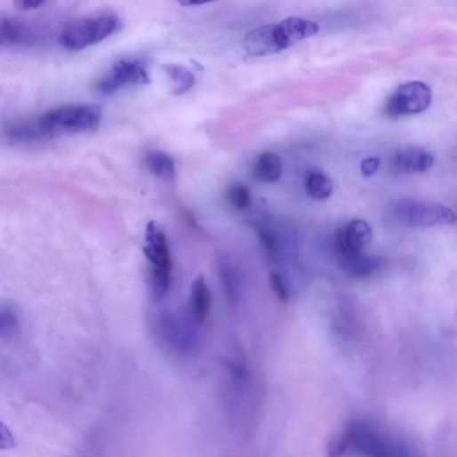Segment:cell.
<instances>
[{
  "instance_id": "obj_2",
  "label": "cell",
  "mask_w": 457,
  "mask_h": 457,
  "mask_svg": "<svg viewBox=\"0 0 457 457\" xmlns=\"http://www.w3.org/2000/svg\"><path fill=\"white\" fill-rule=\"evenodd\" d=\"M331 457H398L395 445L365 421H354L337 437L330 447Z\"/></svg>"
},
{
  "instance_id": "obj_22",
  "label": "cell",
  "mask_w": 457,
  "mask_h": 457,
  "mask_svg": "<svg viewBox=\"0 0 457 457\" xmlns=\"http://www.w3.org/2000/svg\"><path fill=\"white\" fill-rule=\"evenodd\" d=\"M259 235L261 237V241L262 242V245L269 255V260L275 261L277 251V245L272 235L269 231L264 230V228H260Z\"/></svg>"
},
{
  "instance_id": "obj_23",
  "label": "cell",
  "mask_w": 457,
  "mask_h": 457,
  "mask_svg": "<svg viewBox=\"0 0 457 457\" xmlns=\"http://www.w3.org/2000/svg\"><path fill=\"white\" fill-rule=\"evenodd\" d=\"M380 159L377 157L365 158L361 163V172L365 177L373 176L380 166Z\"/></svg>"
},
{
  "instance_id": "obj_19",
  "label": "cell",
  "mask_w": 457,
  "mask_h": 457,
  "mask_svg": "<svg viewBox=\"0 0 457 457\" xmlns=\"http://www.w3.org/2000/svg\"><path fill=\"white\" fill-rule=\"evenodd\" d=\"M349 272L359 278L366 277L373 274L379 268V261L363 253L354 255L343 261Z\"/></svg>"
},
{
  "instance_id": "obj_21",
  "label": "cell",
  "mask_w": 457,
  "mask_h": 457,
  "mask_svg": "<svg viewBox=\"0 0 457 457\" xmlns=\"http://www.w3.org/2000/svg\"><path fill=\"white\" fill-rule=\"evenodd\" d=\"M271 284L275 293L283 302H287L290 299L289 291L284 279L277 273L271 275Z\"/></svg>"
},
{
  "instance_id": "obj_6",
  "label": "cell",
  "mask_w": 457,
  "mask_h": 457,
  "mask_svg": "<svg viewBox=\"0 0 457 457\" xmlns=\"http://www.w3.org/2000/svg\"><path fill=\"white\" fill-rule=\"evenodd\" d=\"M397 215L403 222L414 227L453 224L455 213L439 203L405 199L397 205Z\"/></svg>"
},
{
  "instance_id": "obj_9",
  "label": "cell",
  "mask_w": 457,
  "mask_h": 457,
  "mask_svg": "<svg viewBox=\"0 0 457 457\" xmlns=\"http://www.w3.org/2000/svg\"><path fill=\"white\" fill-rule=\"evenodd\" d=\"M372 236L370 225L362 220H352L345 230L340 231L336 237V247L343 261L361 254L371 242Z\"/></svg>"
},
{
  "instance_id": "obj_18",
  "label": "cell",
  "mask_w": 457,
  "mask_h": 457,
  "mask_svg": "<svg viewBox=\"0 0 457 457\" xmlns=\"http://www.w3.org/2000/svg\"><path fill=\"white\" fill-rule=\"evenodd\" d=\"M20 327V317L17 308L11 303L2 305L0 309V334L3 339L14 337Z\"/></svg>"
},
{
  "instance_id": "obj_3",
  "label": "cell",
  "mask_w": 457,
  "mask_h": 457,
  "mask_svg": "<svg viewBox=\"0 0 457 457\" xmlns=\"http://www.w3.org/2000/svg\"><path fill=\"white\" fill-rule=\"evenodd\" d=\"M143 251L148 262L149 294L154 301H160L170 290L172 264L166 236L154 220L147 225Z\"/></svg>"
},
{
  "instance_id": "obj_16",
  "label": "cell",
  "mask_w": 457,
  "mask_h": 457,
  "mask_svg": "<svg viewBox=\"0 0 457 457\" xmlns=\"http://www.w3.org/2000/svg\"><path fill=\"white\" fill-rule=\"evenodd\" d=\"M164 70L172 84V92L174 95H182L193 87L195 77L186 68L168 64L164 67Z\"/></svg>"
},
{
  "instance_id": "obj_20",
  "label": "cell",
  "mask_w": 457,
  "mask_h": 457,
  "mask_svg": "<svg viewBox=\"0 0 457 457\" xmlns=\"http://www.w3.org/2000/svg\"><path fill=\"white\" fill-rule=\"evenodd\" d=\"M227 199L237 210H246L252 202L250 189L243 184L234 185L228 190Z\"/></svg>"
},
{
  "instance_id": "obj_17",
  "label": "cell",
  "mask_w": 457,
  "mask_h": 457,
  "mask_svg": "<svg viewBox=\"0 0 457 457\" xmlns=\"http://www.w3.org/2000/svg\"><path fill=\"white\" fill-rule=\"evenodd\" d=\"M306 189L317 200L328 198L333 190L330 178L320 172H312L306 178Z\"/></svg>"
},
{
  "instance_id": "obj_15",
  "label": "cell",
  "mask_w": 457,
  "mask_h": 457,
  "mask_svg": "<svg viewBox=\"0 0 457 457\" xmlns=\"http://www.w3.org/2000/svg\"><path fill=\"white\" fill-rule=\"evenodd\" d=\"M145 164L148 171L156 177L166 181L174 180V161L166 153L151 150L145 156Z\"/></svg>"
},
{
  "instance_id": "obj_10",
  "label": "cell",
  "mask_w": 457,
  "mask_h": 457,
  "mask_svg": "<svg viewBox=\"0 0 457 457\" xmlns=\"http://www.w3.org/2000/svg\"><path fill=\"white\" fill-rule=\"evenodd\" d=\"M396 168L405 172H422L429 170L433 163V156L420 148H406L398 151L393 159Z\"/></svg>"
},
{
  "instance_id": "obj_14",
  "label": "cell",
  "mask_w": 457,
  "mask_h": 457,
  "mask_svg": "<svg viewBox=\"0 0 457 457\" xmlns=\"http://www.w3.org/2000/svg\"><path fill=\"white\" fill-rule=\"evenodd\" d=\"M6 135L10 140L17 143H34L49 139L42 130L39 119L36 122L22 121L12 124Z\"/></svg>"
},
{
  "instance_id": "obj_1",
  "label": "cell",
  "mask_w": 457,
  "mask_h": 457,
  "mask_svg": "<svg viewBox=\"0 0 457 457\" xmlns=\"http://www.w3.org/2000/svg\"><path fill=\"white\" fill-rule=\"evenodd\" d=\"M319 32L313 21L290 18L279 24L261 27L246 36L244 49L249 57H264L284 52Z\"/></svg>"
},
{
  "instance_id": "obj_24",
  "label": "cell",
  "mask_w": 457,
  "mask_h": 457,
  "mask_svg": "<svg viewBox=\"0 0 457 457\" xmlns=\"http://www.w3.org/2000/svg\"><path fill=\"white\" fill-rule=\"evenodd\" d=\"M44 4L45 2H33V0H18V2L15 3V6L24 12L40 9Z\"/></svg>"
},
{
  "instance_id": "obj_13",
  "label": "cell",
  "mask_w": 457,
  "mask_h": 457,
  "mask_svg": "<svg viewBox=\"0 0 457 457\" xmlns=\"http://www.w3.org/2000/svg\"><path fill=\"white\" fill-rule=\"evenodd\" d=\"M254 176L263 182L278 180L283 173L281 157L271 151L261 154L253 164Z\"/></svg>"
},
{
  "instance_id": "obj_4",
  "label": "cell",
  "mask_w": 457,
  "mask_h": 457,
  "mask_svg": "<svg viewBox=\"0 0 457 457\" xmlns=\"http://www.w3.org/2000/svg\"><path fill=\"white\" fill-rule=\"evenodd\" d=\"M102 118L101 109L93 105L65 106L39 118L44 132L51 138L60 133H81L96 130Z\"/></svg>"
},
{
  "instance_id": "obj_11",
  "label": "cell",
  "mask_w": 457,
  "mask_h": 457,
  "mask_svg": "<svg viewBox=\"0 0 457 457\" xmlns=\"http://www.w3.org/2000/svg\"><path fill=\"white\" fill-rule=\"evenodd\" d=\"M212 296L203 277H198L192 284L189 296V312L191 318L197 324H203L210 311Z\"/></svg>"
},
{
  "instance_id": "obj_7",
  "label": "cell",
  "mask_w": 457,
  "mask_h": 457,
  "mask_svg": "<svg viewBox=\"0 0 457 457\" xmlns=\"http://www.w3.org/2000/svg\"><path fill=\"white\" fill-rule=\"evenodd\" d=\"M432 101L429 86L422 82L400 85L389 98L386 113L391 117L413 116L426 111Z\"/></svg>"
},
{
  "instance_id": "obj_5",
  "label": "cell",
  "mask_w": 457,
  "mask_h": 457,
  "mask_svg": "<svg viewBox=\"0 0 457 457\" xmlns=\"http://www.w3.org/2000/svg\"><path fill=\"white\" fill-rule=\"evenodd\" d=\"M119 26V20L109 14L83 19L64 29L60 43L69 51H82L106 40Z\"/></svg>"
},
{
  "instance_id": "obj_12",
  "label": "cell",
  "mask_w": 457,
  "mask_h": 457,
  "mask_svg": "<svg viewBox=\"0 0 457 457\" xmlns=\"http://www.w3.org/2000/svg\"><path fill=\"white\" fill-rule=\"evenodd\" d=\"M35 37V32L28 26L20 21L3 17L2 25H0L2 44H30L34 42Z\"/></svg>"
},
{
  "instance_id": "obj_8",
  "label": "cell",
  "mask_w": 457,
  "mask_h": 457,
  "mask_svg": "<svg viewBox=\"0 0 457 457\" xmlns=\"http://www.w3.org/2000/svg\"><path fill=\"white\" fill-rule=\"evenodd\" d=\"M148 70L141 62L132 59H124L114 65L97 84V90L103 94H112L131 85L149 84Z\"/></svg>"
}]
</instances>
